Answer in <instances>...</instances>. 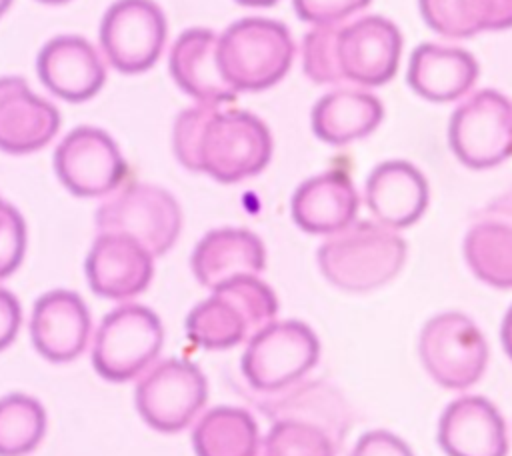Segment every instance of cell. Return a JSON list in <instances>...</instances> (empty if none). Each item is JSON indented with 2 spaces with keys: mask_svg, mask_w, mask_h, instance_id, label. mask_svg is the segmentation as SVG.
<instances>
[{
  "mask_svg": "<svg viewBox=\"0 0 512 456\" xmlns=\"http://www.w3.org/2000/svg\"><path fill=\"white\" fill-rule=\"evenodd\" d=\"M278 298L258 276H236L212 288L186 316L188 340L206 350H226L248 342L274 322Z\"/></svg>",
  "mask_w": 512,
  "mask_h": 456,
  "instance_id": "6da1fadb",
  "label": "cell"
},
{
  "mask_svg": "<svg viewBox=\"0 0 512 456\" xmlns=\"http://www.w3.org/2000/svg\"><path fill=\"white\" fill-rule=\"evenodd\" d=\"M322 276L346 292H370L388 284L404 266L406 242L380 222H352L330 234L316 254Z\"/></svg>",
  "mask_w": 512,
  "mask_h": 456,
  "instance_id": "7a4b0ae2",
  "label": "cell"
},
{
  "mask_svg": "<svg viewBox=\"0 0 512 456\" xmlns=\"http://www.w3.org/2000/svg\"><path fill=\"white\" fill-rule=\"evenodd\" d=\"M288 28L270 18H242L218 36V62L236 92H262L278 84L292 66Z\"/></svg>",
  "mask_w": 512,
  "mask_h": 456,
  "instance_id": "3957f363",
  "label": "cell"
},
{
  "mask_svg": "<svg viewBox=\"0 0 512 456\" xmlns=\"http://www.w3.org/2000/svg\"><path fill=\"white\" fill-rule=\"evenodd\" d=\"M270 158L272 136L258 116L242 110H216L204 124L194 172L234 184L260 174Z\"/></svg>",
  "mask_w": 512,
  "mask_h": 456,
  "instance_id": "277c9868",
  "label": "cell"
},
{
  "mask_svg": "<svg viewBox=\"0 0 512 456\" xmlns=\"http://www.w3.org/2000/svg\"><path fill=\"white\" fill-rule=\"evenodd\" d=\"M162 344L164 328L158 314L142 304H122L96 328L92 366L104 380L128 382L156 362Z\"/></svg>",
  "mask_w": 512,
  "mask_h": 456,
  "instance_id": "5b68a950",
  "label": "cell"
},
{
  "mask_svg": "<svg viewBox=\"0 0 512 456\" xmlns=\"http://www.w3.org/2000/svg\"><path fill=\"white\" fill-rule=\"evenodd\" d=\"M318 358L320 340L308 324L274 320L246 342L240 370L252 390L274 394L304 380Z\"/></svg>",
  "mask_w": 512,
  "mask_h": 456,
  "instance_id": "8992f818",
  "label": "cell"
},
{
  "mask_svg": "<svg viewBox=\"0 0 512 456\" xmlns=\"http://www.w3.org/2000/svg\"><path fill=\"white\" fill-rule=\"evenodd\" d=\"M98 232L126 234L152 256L166 254L180 236L182 210L176 198L156 184H124L96 208Z\"/></svg>",
  "mask_w": 512,
  "mask_h": 456,
  "instance_id": "52a82bcc",
  "label": "cell"
},
{
  "mask_svg": "<svg viewBox=\"0 0 512 456\" xmlns=\"http://www.w3.org/2000/svg\"><path fill=\"white\" fill-rule=\"evenodd\" d=\"M208 400L202 370L186 358L154 362L138 380L134 404L142 420L158 432H180L190 426Z\"/></svg>",
  "mask_w": 512,
  "mask_h": 456,
  "instance_id": "ba28073f",
  "label": "cell"
},
{
  "mask_svg": "<svg viewBox=\"0 0 512 456\" xmlns=\"http://www.w3.org/2000/svg\"><path fill=\"white\" fill-rule=\"evenodd\" d=\"M418 354L426 372L440 386L466 390L488 364V344L478 326L462 312H440L420 332Z\"/></svg>",
  "mask_w": 512,
  "mask_h": 456,
  "instance_id": "9c48e42d",
  "label": "cell"
},
{
  "mask_svg": "<svg viewBox=\"0 0 512 456\" xmlns=\"http://www.w3.org/2000/svg\"><path fill=\"white\" fill-rule=\"evenodd\" d=\"M448 144L472 170L504 162L512 156V102L492 88L470 94L450 116Z\"/></svg>",
  "mask_w": 512,
  "mask_h": 456,
  "instance_id": "30bf717a",
  "label": "cell"
},
{
  "mask_svg": "<svg viewBox=\"0 0 512 456\" xmlns=\"http://www.w3.org/2000/svg\"><path fill=\"white\" fill-rule=\"evenodd\" d=\"M168 36L166 16L152 0H116L100 20L104 58L122 74H140L160 58Z\"/></svg>",
  "mask_w": 512,
  "mask_h": 456,
  "instance_id": "8fae6325",
  "label": "cell"
},
{
  "mask_svg": "<svg viewBox=\"0 0 512 456\" xmlns=\"http://www.w3.org/2000/svg\"><path fill=\"white\" fill-rule=\"evenodd\" d=\"M54 172L74 196L98 198L122 186L128 166L110 134L94 126H78L56 146Z\"/></svg>",
  "mask_w": 512,
  "mask_h": 456,
  "instance_id": "7c38bea8",
  "label": "cell"
},
{
  "mask_svg": "<svg viewBox=\"0 0 512 456\" xmlns=\"http://www.w3.org/2000/svg\"><path fill=\"white\" fill-rule=\"evenodd\" d=\"M84 272L94 294L124 302L150 286L154 256L126 234L98 232L86 254Z\"/></svg>",
  "mask_w": 512,
  "mask_h": 456,
  "instance_id": "4fadbf2b",
  "label": "cell"
},
{
  "mask_svg": "<svg viewBox=\"0 0 512 456\" xmlns=\"http://www.w3.org/2000/svg\"><path fill=\"white\" fill-rule=\"evenodd\" d=\"M90 310L80 294L64 288L44 292L32 308L30 338L48 362H72L88 346Z\"/></svg>",
  "mask_w": 512,
  "mask_h": 456,
  "instance_id": "5bb4252c",
  "label": "cell"
},
{
  "mask_svg": "<svg viewBox=\"0 0 512 456\" xmlns=\"http://www.w3.org/2000/svg\"><path fill=\"white\" fill-rule=\"evenodd\" d=\"M338 54L344 80L380 86L392 80L398 70L402 34L382 16H364L342 26Z\"/></svg>",
  "mask_w": 512,
  "mask_h": 456,
  "instance_id": "9a60e30c",
  "label": "cell"
},
{
  "mask_svg": "<svg viewBox=\"0 0 512 456\" xmlns=\"http://www.w3.org/2000/svg\"><path fill=\"white\" fill-rule=\"evenodd\" d=\"M40 82L66 102L94 98L106 82V66L96 48L82 36H56L48 40L36 58Z\"/></svg>",
  "mask_w": 512,
  "mask_h": 456,
  "instance_id": "2e32d148",
  "label": "cell"
},
{
  "mask_svg": "<svg viewBox=\"0 0 512 456\" xmlns=\"http://www.w3.org/2000/svg\"><path fill=\"white\" fill-rule=\"evenodd\" d=\"M464 258L478 280L512 288V190L490 200L470 222Z\"/></svg>",
  "mask_w": 512,
  "mask_h": 456,
  "instance_id": "e0dca14e",
  "label": "cell"
},
{
  "mask_svg": "<svg viewBox=\"0 0 512 456\" xmlns=\"http://www.w3.org/2000/svg\"><path fill=\"white\" fill-rule=\"evenodd\" d=\"M438 442L448 456H506L508 434L498 408L482 396H460L438 422Z\"/></svg>",
  "mask_w": 512,
  "mask_h": 456,
  "instance_id": "ac0fdd59",
  "label": "cell"
},
{
  "mask_svg": "<svg viewBox=\"0 0 512 456\" xmlns=\"http://www.w3.org/2000/svg\"><path fill=\"white\" fill-rule=\"evenodd\" d=\"M60 128V114L20 76L0 78V150L30 154L44 148Z\"/></svg>",
  "mask_w": 512,
  "mask_h": 456,
  "instance_id": "d6986e66",
  "label": "cell"
},
{
  "mask_svg": "<svg viewBox=\"0 0 512 456\" xmlns=\"http://www.w3.org/2000/svg\"><path fill=\"white\" fill-rule=\"evenodd\" d=\"M366 206L376 222L398 230L420 220L430 190L424 174L406 160H386L374 166L364 188Z\"/></svg>",
  "mask_w": 512,
  "mask_h": 456,
  "instance_id": "ffe728a7",
  "label": "cell"
},
{
  "mask_svg": "<svg viewBox=\"0 0 512 456\" xmlns=\"http://www.w3.org/2000/svg\"><path fill=\"white\" fill-rule=\"evenodd\" d=\"M168 68L178 88L196 102L218 106L238 94L222 76L218 36L210 28L184 30L170 48Z\"/></svg>",
  "mask_w": 512,
  "mask_h": 456,
  "instance_id": "44dd1931",
  "label": "cell"
},
{
  "mask_svg": "<svg viewBox=\"0 0 512 456\" xmlns=\"http://www.w3.org/2000/svg\"><path fill=\"white\" fill-rule=\"evenodd\" d=\"M290 212L300 230L330 236L356 220L358 192L344 170H326L294 190Z\"/></svg>",
  "mask_w": 512,
  "mask_h": 456,
  "instance_id": "7402d4cb",
  "label": "cell"
},
{
  "mask_svg": "<svg viewBox=\"0 0 512 456\" xmlns=\"http://www.w3.org/2000/svg\"><path fill=\"white\" fill-rule=\"evenodd\" d=\"M190 266L196 280L212 290L236 276H258L266 266V248L252 230L216 228L198 240Z\"/></svg>",
  "mask_w": 512,
  "mask_h": 456,
  "instance_id": "603a6c76",
  "label": "cell"
},
{
  "mask_svg": "<svg viewBox=\"0 0 512 456\" xmlns=\"http://www.w3.org/2000/svg\"><path fill=\"white\" fill-rule=\"evenodd\" d=\"M476 58L456 46L422 42L408 62L406 80L424 100L450 102L470 92L478 78Z\"/></svg>",
  "mask_w": 512,
  "mask_h": 456,
  "instance_id": "cb8c5ba5",
  "label": "cell"
},
{
  "mask_svg": "<svg viewBox=\"0 0 512 456\" xmlns=\"http://www.w3.org/2000/svg\"><path fill=\"white\" fill-rule=\"evenodd\" d=\"M384 118L382 102L354 88H340L324 94L312 108L310 124L318 140L344 146L372 134Z\"/></svg>",
  "mask_w": 512,
  "mask_h": 456,
  "instance_id": "d4e9b609",
  "label": "cell"
},
{
  "mask_svg": "<svg viewBox=\"0 0 512 456\" xmlns=\"http://www.w3.org/2000/svg\"><path fill=\"white\" fill-rule=\"evenodd\" d=\"M258 406L270 422L284 416L308 418L322 422L342 438H346L352 426L348 400L326 380H300L286 390L266 394Z\"/></svg>",
  "mask_w": 512,
  "mask_h": 456,
  "instance_id": "484cf974",
  "label": "cell"
},
{
  "mask_svg": "<svg viewBox=\"0 0 512 456\" xmlns=\"http://www.w3.org/2000/svg\"><path fill=\"white\" fill-rule=\"evenodd\" d=\"M192 446L196 456H262L256 420L236 406L206 410L194 424Z\"/></svg>",
  "mask_w": 512,
  "mask_h": 456,
  "instance_id": "4316f807",
  "label": "cell"
},
{
  "mask_svg": "<svg viewBox=\"0 0 512 456\" xmlns=\"http://www.w3.org/2000/svg\"><path fill=\"white\" fill-rule=\"evenodd\" d=\"M418 6L424 22L450 38L512 26V0H418Z\"/></svg>",
  "mask_w": 512,
  "mask_h": 456,
  "instance_id": "83f0119b",
  "label": "cell"
},
{
  "mask_svg": "<svg viewBox=\"0 0 512 456\" xmlns=\"http://www.w3.org/2000/svg\"><path fill=\"white\" fill-rule=\"evenodd\" d=\"M344 438L322 422L284 416L272 420L262 440L264 456H336Z\"/></svg>",
  "mask_w": 512,
  "mask_h": 456,
  "instance_id": "f1b7e54d",
  "label": "cell"
},
{
  "mask_svg": "<svg viewBox=\"0 0 512 456\" xmlns=\"http://www.w3.org/2000/svg\"><path fill=\"white\" fill-rule=\"evenodd\" d=\"M46 434L42 402L24 392L0 396V456H26Z\"/></svg>",
  "mask_w": 512,
  "mask_h": 456,
  "instance_id": "f546056e",
  "label": "cell"
},
{
  "mask_svg": "<svg viewBox=\"0 0 512 456\" xmlns=\"http://www.w3.org/2000/svg\"><path fill=\"white\" fill-rule=\"evenodd\" d=\"M340 24H322L314 26L302 42V70L304 74L318 84H334L344 80L338 42H340Z\"/></svg>",
  "mask_w": 512,
  "mask_h": 456,
  "instance_id": "4dcf8cb0",
  "label": "cell"
},
{
  "mask_svg": "<svg viewBox=\"0 0 512 456\" xmlns=\"http://www.w3.org/2000/svg\"><path fill=\"white\" fill-rule=\"evenodd\" d=\"M218 110L216 104H202L196 102L194 106L182 110L176 116L174 122V132H172V146L178 162L194 172V162H196V150L198 142L204 130L206 120Z\"/></svg>",
  "mask_w": 512,
  "mask_h": 456,
  "instance_id": "1f68e13d",
  "label": "cell"
},
{
  "mask_svg": "<svg viewBox=\"0 0 512 456\" xmlns=\"http://www.w3.org/2000/svg\"><path fill=\"white\" fill-rule=\"evenodd\" d=\"M26 254V222L22 214L0 196V280L18 270Z\"/></svg>",
  "mask_w": 512,
  "mask_h": 456,
  "instance_id": "d6a6232c",
  "label": "cell"
},
{
  "mask_svg": "<svg viewBox=\"0 0 512 456\" xmlns=\"http://www.w3.org/2000/svg\"><path fill=\"white\" fill-rule=\"evenodd\" d=\"M370 0H292L300 20L314 26L340 24L344 18L364 10Z\"/></svg>",
  "mask_w": 512,
  "mask_h": 456,
  "instance_id": "836d02e7",
  "label": "cell"
},
{
  "mask_svg": "<svg viewBox=\"0 0 512 456\" xmlns=\"http://www.w3.org/2000/svg\"><path fill=\"white\" fill-rule=\"evenodd\" d=\"M350 456H414L412 448L388 430H370L358 438Z\"/></svg>",
  "mask_w": 512,
  "mask_h": 456,
  "instance_id": "e575fe53",
  "label": "cell"
},
{
  "mask_svg": "<svg viewBox=\"0 0 512 456\" xmlns=\"http://www.w3.org/2000/svg\"><path fill=\"white\" fill-rule=\"evenodd\" d=\"M22 326V308L18 298L0 286V352L6 350L18 336Z\"/></svg>",
  "mask_w": 512,
  "mask_h": 456,
  "instance_id": "d590c367",
  "label": "cell"
},
{
  "mask_svg": "<svg viewBox=\"0 0 512 456\" xmlns=\"http://www.w3.org/2000/svg\"><path fill=\"white\" fill-rule=\"evenodd\" d=\"M500 336H502V346H504L508 358L512 360V306L508 308V312H506V316H504V320H502V332H500Z\"/></svg>",
  "mask_w": 512,
  "mask_h": 456,
  "instance_id": "8d00e7d4",
  "label": "cell"
},
{
  "mask_svg": "<svg viewBox=\"0 0 512 456\" xmlns=\"http://www.w3.org/2000/svg\"><path fill=\"white\" fill-rule=\"evenodd\" d=\"M236 2L242 6H250V8H266V6L276 4L278 0H236Z\"/></svg>",
  "mask_w": 512,
  "mask_h": 456,
  "instance_id": "74e56055",
  "label": "cell"
},
{
  "mask_svg": "<svg viewBox=\"0 0 512 456\" xmlns=\"http://www.w3.org/2000/svg\"><path fill=\"white\" fill-rule=\"evenodd\" d=\"M10 4H12V0H0V18L6 14V10L10 8Z\"/></svg>",
  "mask_w": 512,
  "mask_h": 456,
  "instance_id": "f35d334b",
  "label": "cell"
},
{
  "mask_svg": "<svg viewBox=\"0 0 512 456\" xmlns=\"http://www.w3.org/2000/svg\"><path fill=\"white\" fill-rule=\"evenodd\" d=\"M38 2H44V4H64L68 0H38Z\"/></svg>",
  "mask_w": 512,
  "mask_h": 456,
  "instance_id": "ab89813d",
  "label": "cell"
}]
</instances>
